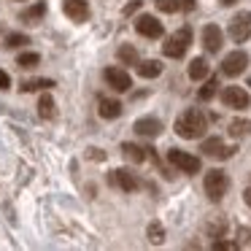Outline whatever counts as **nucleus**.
<instances>
[{
    "instance_id": "nucleus-1",
    "label": "nucleus",
    "mask_w": 251,
    "mask_h": 251,
    "mask_svg": "<svg viewBox=\"0 0 251 251\" xmlns=\"http://www.w3.org/2000/svg\"><path fill=\"white\" fill-rule=\"evenodd\" d=\"M208 130V119L202 111L197 108H186L184 114L176 119V132H178L184 141H195V138H202Z\"/></svg>"
},
{
    "instance_id": "nucleus-2",
    "label": "nucleus",
    "mask_w": 251,
    "mask_h": 251,
    "mask_svg": "<svg viewBox=\"0 0 251 251\" xmlns=\"http://www.w3.org/2000/svg\"><path fill=\"white\" fill-rule=\"evenodd\" d=\"M202 186H205V195L211 197L213 202H219L224 195H227V189H229V178H227V173H224V170L213 168V170H208V173H205Z\"/></svg>"
},
{
    "instance_id": "nucleus-3",
    "label": "nucleus",
    "mask_w": 251,
    "mask_h": 251,
    "mask_svg": "<svg viewBox=\"0 0 251 251\" xmlns=\"http://www.w3.org/2000/svg\"><path fill=\"white\" fill-rule=\"evenodd\" d=\"M189 44H192V30L189 27H181V30H176V33L165 41L162 51H165V57L181 60V57L186 54V49H189Z\"/></svg>"
},
{
    "instance_id": "nucleus-4",
    "label": "nucleus",
    "mask_w": 251,
    "mask_h": 251,
    "mask_svg": "<svg viewBox=\"0 0 251 251\" xmlns=\"http://www.w3.org/2000/svg\"><path fill=\"white\" fill-rule=\"evenodd\" d=\"M229 38L235 41V44H243V41L251 38V11H240L235 14L232 19H229Z\"/></svg>"
},
{
    "instance_id": "nucleus-5",
    "label": "nucleus",
    "mask_w": 251,
    "mask_h": 251,
    "mask_svg": "<svg viewBox=\"0 0 251 251\" xmlns=\"http://www.w3.org/2000/svg\"><path fill=\"white\" fill-rule=\"evenodd\" d=\"M168 162L173 165V168H178L181 173H197V170H200V157H195V154H189V151H181V149H170Z\"/></svg>"
},
{
    "instance_id": "nucleus-6",
    "label": "nucleus",
    "mask_w": 251,
    "mask_h": 251,
    "mask_svg": "<svg viewBox=\"0 0 251 251\" xmlns=\"http://www.w3.org/2000/svg\"><path fill=\"white\" fill-rule=\"evenodd\" d=\"M222 103L227 105V108L243 111V108H249L251 98H249V92H246L243 87H224L222 89Z\"/></svg>"
},
{
    "instance_id": "nucleus-7",
    "label": "nucleus",
    "mask_w": 251,
    "mask_h": 251,
    "mask_svg": "<svg viewBox=\"0 0 251 251\" xmlns=\"http://www.w3.org/2000/svg\"><path fill=\"white\" fill-rule=\"evenodd\" d=\"M103 78L114 92H127V89L132 87V78H130V73H127L125 68H105Z\"/></svg>"
},
{
    "instance_id": "nucleus-8",
    "label": "nucleus",
    "mask_w": 251,
    "mask_h": 251,
    "mask_svg": "<svg viewBox=\"0 0 251 251\" xmlns=\"http://www.w3.org/2000/svg\"><path fill=\"white\" fill-rule=\"evenodd\" d=\"M200 151L205 154V157H213V159H229L238 149H235V146H224L222 138H205L202 146H200Z\"/></svg>"
},
{
    "instance_id": "nucleus-9",
    "label": "nucleus",
    "mask_w": 251,
    "mask_h": 251,
    "mask_svg": "<svg viewBox=\"0 0 251 251\" xmlns=\"http://www.w3.org/2000/svg\"><path fill=\"white\" fill-rule=\"evenodd\" d=\"M135 30L143 38H162V33H165L162 22H159L157 17H151V14H141V17L135 19Z\"/></svg>"
},
{
    "instance_id": "nucleus-10",
    "label": "nucleus",
    "mask_w": 251,
    "mask_h": 251,
    "mask_svg": "<svg viewBox=\"0 0 251 251\" xmlns=\"http://www.w3.org/2000/svg\"><path fill=\"white\" fill-rule=\"evenodd\" d=\"M246 65H249V54H246V51H240V49L229 51L222 62V73L224 76H240V73L246 71Z\"/></svg>"
},
{
    "instance_id": "nucleus-11",
    "label": "nucleus",
    "mask_w": 251,
    "mask_h": 251,
    "mask_svg": "<svg viewBox=\"0 0 251 251\" xmlns=\"http://www.w3.org/2000/svg\"><path fill=\"white\" fill-rule=\"evenodd\" d=\"M62 11L71 22H87L89 19V3L87 0H62Z\"/></svg>"
},
{
    "instance_id": "nucleus-12",
    "label": "nucleus",
    "mask_w": 251,
    "mask_h": 251,
    "mask_svg": "<svg viewBox=\"0 0 251 251\" xmlns=\"http://www.w3.org/2000/svg\"><path fill=\"white\" fill-rule=\"evenodd\" d=\"M111 184H116L119 189H125V192H135L138 186H141V178H138L135 173H130L127 168H119V170L111 173Z\"/></svg>"
},
{
    "instance_id": "nucleus-13",
    "label": "nucleus",
    "mask_w": 251,
    "mask_h": 251,
    "mask_svg": "<svg viewBox=\"0 0 251 251\" xmlns=\"http://www.w3.org/2000/svg\"><path fill=\"white\" fill-rule=\"evenodd\" d=\"M222 44H224L222 27H216V25H205V27H202V46H205V51L216 54V51L222 49Z\"/></svg>"
},
{
    "instance_id": "nucleus-14",
    "label": "nucleus",
    "mask_w": 251,
    "mask_h": 251,
    "mask_svg": "<svg viewBox=\"0 0 251 251\" xmlns=\"http://www.w3.org/2000/svg\"><path fill=\"white\" fill-rule=\"evenodd\" d=\"M132 130H135L138 135H143V138H157L159 132H162V122L154 119V116H141V119L132 125Z\"/></svg>"
},
{
    "instance_id": "nucleus-15",
    "label": "nucleus",
    "mask_w": 251,
    "mask_h": 251,
    "mask_svg": "<svg viewBox=\"0 0 251 251\" xmlns=\"http://www.w3.org/2000/svg\"><path fill=\"white\" fill-rule=\"evenodd\" d=\"M46 11H49L46 0H38L35 6H30V8H25V11H22V22L25 25H38V22H44Z\"/></svg>"
},
{
    "instance_id": "nucleus-16",
    "label": "nucleus",
    "mask_w": 251,
    "mask_h": 251,
    "mask_svg": "<svg viewBox=\"0 0 251 251\" xmlns=\"http://www.w3.org/2000/svg\"><path fill=\"white\" fill-rule=\"evenodd\" d=\"M100 116L103 119H116V116H122V103L119 100H114V98H100Z\"/></svg>"
},
{
    "instance_id": "nucleus-17",
    "label": "nucleus",
    "mask_w": 251,
    "mask_h": 251,
    "mask_svg": "<svg viewBox=\"0 0 251 251\" xmlns=\"http://www.w3.org/2000/svg\"><path fill=\"white\" fill-rule=\"evenodd\" d=\"M38 116H41V119H54V116H57L54 98H51L46 89H44V95H41V100H38Z\"/></svg>"
},
{
    "instance_id": "nucleus-18",
    "label": "nucleus",
    "mask_w": 251,
    "mask_h": 251,
    "mask_svg": "<svg viewBox=\"0 0 251 251\" xmlns=\"http://www.w3.org/2000/svg\"><path fill=\"white\" fill-rule=\"evenodd\" d=\"M135 68H138V76H143V78H157L162 73V62L159 60H141Z\"/></svg>"
},
{
    "instance_id": "nucleus-19",
    "label": "nucleus",
    "mask_w": 251,
    "mask_h": 251,
    "mask_svg": "<svg viewBox=\"0 0 251 251\" xmlns=\"http://www.w3.org/2000/svg\"><path fill=\"white\" fill-rule=\"evenodd\" d=\"M205 232L211 235V238H224V232H227V219L224 216H208Z\"/></svg>"
},
{
    "instance_id": "nucleus-20",
    "label": "nucleus",
    "mask_w": 251,
    "mask_h": 251,
    "mask_svg": "<svg viewBox=\"0 0 251 251\" xmlns=\"http://www.w3.org/2000/svg\"><path fill=\"white\" fill-rule=\"evenodd\" d=\"M208 76V60L205 57H195V60L189 62V78L192 81H200V78Z\"/></svg>"
},
{
    "instance_id": "nucleus-21",
    "label": "nucleus",
    "mask_w": 251,
    "mask_h": 251,
    "mask_svg": "<svg viewBox=\"0 0 251 251\" xmlns=\"http://www.w3.org/2000/svg\"><path fill=\"white\" fill-rule=\"evenodd\" d=\"M146 151L149 149H141V146H135V143H122V154L135 165H141L143 159H146Z\"/></svg>"
},
{
    "instance_id": "nucleus-22",
    "label": "nucleus",
    "mask_w": 251,
    "mask_h": 251,
    "mask_svg": "<svg viewBox=\"0 0 251 251\" xmlns=\"http://www.w3.org/2000/svg\"><path fill=\"white\" fill-rule=\"evenodd\" d=\"M229 135H232V138L251 135V119H232V122H229Z\"/></svg>"
},
{
    "instance_id": "nucleus-23",
    "label": "nucleus",
    "mask_w": 251,
    "mask_h": 251,
    "mask_svg": "<svg viewBox=\"0 0 251 251\" xmlns=\"http://www.w3.org/2000/svg\"><path fill=\"white\" fill-rule=\"evenodd\" d=\"M116 57H119V60L125 62V65H138V62H141V57H138V49H135V46H130V44L119 46Z\"/></svg>"
},
{
    "instance_id": "nucleus-24",
    "label": "nucleus",
    "mask_w": 251,
    "mask_h": 251,
    "mask_svg": "<svg viewBox=\"0 0 251 251\" xmlns=\"http://www.w3.org/2000/svg\"><path fill=\"white\" fill-rule=\"evenodd\" d=\"M146 238H149V243H154V246H159L165 240V227H162V222H151L146 227Z\"/></svg>"
},
{
    "instance_id": "nucleus-25",
    "label": "nucleus",
    "mask_w": 251,
    "mask_h": 251,
    "mask_svg": "<svg viewBox=\"0 0 251 251\" xmlns=\"http://www.w3.org/2000/svg\"><path fill=\"white\" fill-rule=\"evenodd\" d=\"M54 87V81L51 78H33V81H25L22 87V92H38V89H51Z\"/></svg>"
},
{
    "instance_id": "nucleus-26",
    "label": "nucleus",
    "mask_w": 251,
    "mask_h": 251,
    "mask_svg": "<svg viewBox=\"0 0 251 251\" xmlns=\"http://www.w3.org/2000/svg\"><path fill=\"white\" fill-rule=\"evenodd\" d=\"M27 44H30V38L25 33H8L3 46H6V49H19V46H27Z\"/></svg>"
},
{
    "instance_id": "nucleus-27",
    "label": "nucleus",
    "mask_w": 251,
    "mask_h": 251,
    "mask_svg": "<svg viewBox=\"0 0 251 251\" xmlns=\"http://www.w3.org/2000/svg\"><path fill=\"white\" fill-rule=\"evenodd\" d=\"M38 62H41V57L35 54V51H22V54L17 57V65L19 68H27V71H30V68H35Z\"/></svg>"
},
{
    "instance_id": "nucleus-28",
    "label": "nucleus",
    "mask_w": 251,
    "mask_h": 251,
    "mask_svg": "<svg viewBox=\"0 0 251 251\" xmlns=\"http://www.w3.org/2000/svg\"><path fill=\"white\" fill-rule=\"evenodd\" d=\"M216 87H219V78H208L205 87H202L200 92H197V98H200L202 103H208V100H211L213 95H216Z\"/></svg>"
},
{
    "instance_id": "nucleus-29",
    "label": "nucleus",
    "mask_w": 251,
    "mask_h": 251,
    "mask_svg": "<svg viewBox=\"0 0 251 251\" xmlns=\"http://www.w3.org/2000/svg\"><path fill=\"white\" fill-rule=\"evenodd\" d=\"M154 3H157V8L162 14H173V11H178V8H181L178 0H154Z\"/></svg>"
},
{
    "instance_id": "nucleus-30",
    "label": "nucleus",
    "mask_w": 251,
    "mask_h": 251,
    "mask_svg": "<svg viewBox=\"0 0 251 251\" xmlns=\"http://www.w3.org/2000/svg\"><path fill=\"white\" fill-rule=\"evenodd\" d=\"M240 249L238 240H213V251H235Z\"/></svg>"
},
{
    "instance_id": "nucleus-31",
    "label": "nucleus",
    "mask_w": 251,
    "mask_h": 251,
    "mask_svg": "<svg viewBox=\"0 0 251 251\" xmlns=\"http://www.w3.org/2000/svg\"><path fill=\"white\" fill-rule=\"evenodd\" d=\"M141 3H143V0H130V3H127L125 8H122V14H125V17H130V14H135L138 8H141Z\"/></svg>"
},
{
    "instance_id": "nucleus-32",
    "label": "nucleus",
    "mask_w": 251,
    "mask_h": 251,
    "mask_svg": "<svg viewBox=\"0 0 251 251\" xmlns=\"http://www.w3.org/2000/svg\"><path fill=\"white\" fill-rule=\"evenodd\" d=\"M238 243H240V246L251 243V229H249V227H240V229H238Z\"/></svg>"
},
{
    "instance_id": "nucleus-33",
    "label": "nucleus",
    "mask_w": 251,
    "mask_h": 251,
    "mask_svg": "<svg viewBox=\"0 0 251 251\" xmlns=\"http://www.w3.org/2000/svg\"><path fill=\"white\" fill-rule=\"evenodd\" d=\"M87 157H89V159H95V162H103L105 154L100 151V149H87Z\"/></svg>"
},
{
    "instance_id": "nucleus-34",
    "label": "nucleus",
    "mask_w": 251,
    "mask_h": 251,
    "mask_svg": "<svg viewBox=\"0 0 251 251\" xmlns=\"http://www.w3.org/2000/svg\"><path fill=\"white\" fill-rule=\"evenodd\" d=\"M8 87H11V76L6 71H0V89H8Z\"/></svg>"
},
{
    "instance_id": "nucleus-35",
    "label": "nucleus",
    "mask_w": 251,
    "mask_h": 251,
    "mask_svg": "<svg viewBox=\"0 0 251 251\" xmlns=\"http://www.w3.org/2000/svg\"><path fill=\"white\" fill-rule=\"evenodd\" d=\"M195 3H197V0H181V8H184V11H192Z\"/></svg>"
},
{
    "instance_id": "nucleus-36",
    "label": "nucleus",
    "mask_w": 251,
    "mask_h": 251,
    "mask_svg": "<svg viewBox=\"0 0 251 251\" xmlns=\"http://www.w3.org/2000/svg\"><path fill=\"white\" fill-rule=\"evenodd\" d=\"M243 200H246V205L251 208V189H246V192H243Z\"/></svg>"
},
{
    "instance_id": "nucleus-37",
    "label": "nucleus",
    "mask_w": 251,
    "mask_h": 251,
    "mask_svg": "<svg viewBox=\"0 0 251 251\" xmlns=\"http://www.w3.org/2000/svg\"><path fill=\"white\" fill-rule=\"evenodd\" d=\"M222 3H224V6H232V3H235V0H222Z\"/></svg>"
},
{
    "instance_id": "nucleus-38",
    "label": "nucleus",
    "mask_w": 251,
    "mask_h": 251,
    "mask_svg": "<svg viewBox=\"0 0 251 251\" xmlns=\"http://www.w3.org/2000/svg\"><path fill=\"white\" fill-rule=\"evenodd\" d=\"M17 3H25V0H17Z\"/></svg>"
},
{
    "instance_id": "nucleus-39",
    "label": "nucleus",
    "mask_w": 251,
    "mask_h": 251,
    "mask_svg": "<svg viewBox=\"0 0 251 251\" xmlns=\"http://www.w3.org/2000/svg\"><path fill=\"white\" fill-rule=\"evenodd\" d=\"M249 87H251V78H249Z\"/></svg>"
}]
</instances>
